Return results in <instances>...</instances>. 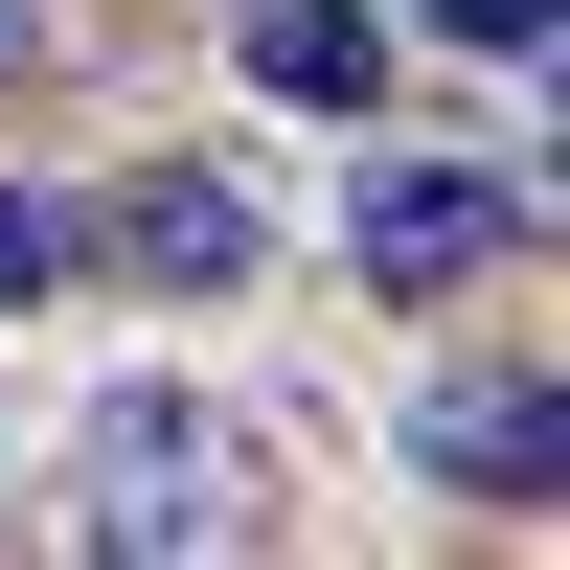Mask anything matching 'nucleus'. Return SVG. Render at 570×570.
I'll list each match as a JSON object with an SVG mask.
<instances>
[{
	"instance_id": "20e7f679",
	"label": "nucleus",
	"mask_w": 570,
	"mask_h": 570,
	"mask_svg": "<svg viewBox=\"0 0 570 570\" xmlns=\"http://www.w3.org/2000/svg\"><path fill=\"white\" fill-rule=\"evenodd\" d=\"M252 91L274 115H365V91H389V23H365V0H252Z\"/></svg>"
},
{
	"instance_id": "f257e3e1",
	"label": "nucleus",
	"mask_w": 570,
	"mask_h": 570,
	"mask_svg": "<svg viewBox=\"0 0 570 570\" xmlns=\"http://www.w3.org/2000/svg\"><path fill=\"white\" fill-rule=\"evenodd\" d=\"M91 548H252V456H228L206 411L115 389L91 411Z\"/></svg>"
},
{
	"instance_id": "f03ea898",
	"label": "nucleus",
	"mask_w": 570,
	"mask_h": 570,
	"mask_svg": "<svg viewBox=\"0 0 570 570\" xmlns=\"http://www.w3.org/2000/svg\"><path fill=\"white\" fill-rule=\"evenodd\" d=\"M525 252V183H480V160H365V274L389 297H456V274H502Z\"/></svg>"
},
{
	"instance_id": "0eeeda50",
	"label": "nucleus",
	"mask_w": 570,
	"mask_h": 570,
	"mask_svg": "<svg viewBox=\"0 0 570 570\" xmlns=\"http://www.w3.org/2000/svg\"><path fill=\"white\" fill-rule=\"evenodd\" d=\"M434 23H456V46H502V69H525V46H548V0H434Z\"/></svg>"
},
{
	"instance_id": "423d86ee",
	"label": "nucleus",
	"mask_w": 570,
	"mask_h": 570,
	"mask_svg": "<svg viewBox=\"0 0 570 570\" xmlns=\"http://www.w3.org/2000/svg\"><path fill=\"white\" fill-rule=\"evenodd\" d=\"M46 274H69V206H23V183H0V297H46Z\"/></svg>"
},
{
	"instance_id": "39448f33",
	"label": "nucleus",
	"mask_w": 570,
	"mask_h": 570,
	"mask_svg": "<svg viewBox=\"0 0 570 570\" xmlns=\"http://www.w3.org/2000/svg\"><path fill=\"white\" fill-rule=\"evenodd\" d=\"M434 480H548V389H434Z\"/></svg>"
},
{
	"instance_id": "7ed1b4c3",
	"label": "nucleus",
	"mask_w": 570,
	"mask_h": 570,
	"mask_svg": "<svg viewBox=\"0 0 570 570\" xmlns=\"http://www.w3.org/2000/svg\"><path fill=\"white\" fill-rule=\"evenodd\" d=\"M69 252H115L137 297H228V274H252V206H228L206 160H160V183H115V206H91Z\"/></svg>"
}]
</instances>
